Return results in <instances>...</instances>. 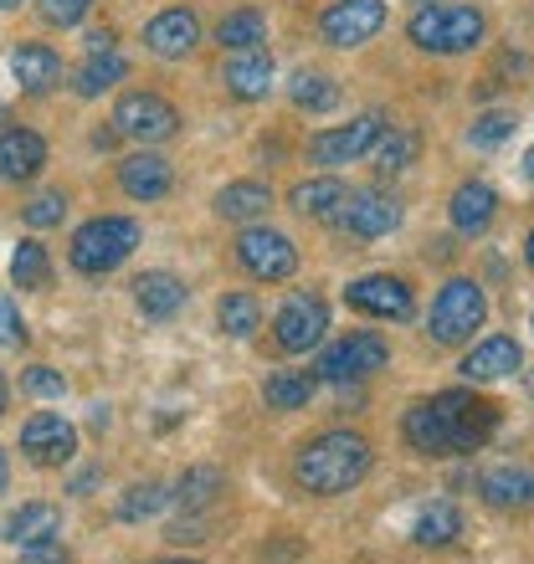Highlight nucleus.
<instances>
[{
	"label": "nucleus",
	"mask_w": 534,
	"mask_h": 564,
	"mask_svg": "<svg viewBox=\"0 0 534 564\" xmlns=\"http://www.w3.org/2000/svg\"><path fill=\"white\" fill-rule=\"evenodd\" d=\"M11 278H15V288H46V282H52V262H46V252L36 241H21V247H15Z\"/></svg>",
	"instance_id": "36"
},
{
	"label": "nucleus",
	"mask_w": 534,
	"mask_h": 564,
	"mask_svg": "<svg viewBox=\"0 0 534 564\" xmlns=\"http://www.w3.org/2000/svg\"><path fill=\"white\" fill-rule=\"evenodd\" d=\"M324 328H329V308L309 293H293L273 318L278 349H288V355H309L313 344H324Z\"/></svg>",
	"instance_id": "11"
},
{
	"label": "nucleus",
	"mask_w": 534,
	"mask_h": 564,
	"mask_svg": "<svg viewBox=\"0 0 534 564\" xmlns=\"http://www.w3.org/2000/svg\"><path fill=\"white\" fill-rule=\"evenodd\" d=\"M15 6H21V0H0V11H15Z\"/></svg>",
	"instance_id": "50"
},
{
	"label": "nucleus",
	"mask_w": 534,
	"mask_h": 564,
	"mask_svg": "<svg viewBox=\"0 0 534 564\" xmlns=\"http://www.w3.org/2000/svg\"><path fill=\"white\" fill-rule=\"evenodd\" d=\"M524 365V349L520 339H509V334H493V339H483L478 349H468L462 355V380H473V386H483V380H504V375H514Z\"/></svg>",
	"instance_id": "16"
},
{
	"label": "nucleus",
	"mask_w": 534,
	"mask_h": 564,
	"mask_svg": "<svg viewBox=\"0 0 534 564\" xmlns=\"http://www.w3.org/2000/svg\"><path fill=\"white\" fill-rule=\"evenodd\" d=\"M530 395H534V370H530Z\"/></svg>",
	"instance_id": "52"
},
{
	"label": "nucleus",
	"mask_w": 534,
	"mask_h": 564,
	"mask_svg": "<svg viewBox=\"0 0 534 564\" xmlns=\"http://www.w3.org/2000/svg\"><path fill=\"white\" fill-rule=\"evenodd\" d=\"M386 359H391V344L381 339V334H371V328H360L350 339L329 344L313 370H319V380H329V386H355V380H371L375 370H386Z\"/></svg>",
	"instance_id": "5"
},
{
	"label": "nucleus",
	"mask_w": 534,
	"mask_h": 564,
	"mask_svg": "<svg viewBox=\"0 0 534 564\" xmlns=\"http://www.w3.org/2000/svg\"><path fill=\"white\" fill-rule=\"evenodd\" d=\"M365 473H371V442L360 431H324L298 446L293 457V482L313 498H340Z\"/></svg>",
	"instance_id": "1"
},
{
	"label": "nucleus",
	"mask_w": 534,
	"mask_h": 564,
	"mask_svg": "<svg viewBox=\"0 0 534 564\" xmlns=\"http://www.w3.org/2000/svg\"><path fill=\"white\" fill-rule=\"evenodd\" d=\"M6 482H11V467H6V452H0V492H6Z\"/></svg>",
	"instance_id": "47"
},
{
	"label": "nucleus",
	"mask_w": 534,
	"mask_h": 564,
	"mask_svg": "<svg viewBox=\"0 0 534 564\" xmlns=\"http://www.w3.org/2000/svg\"><path fill=\"white\" fill-rule=\"evenodd\" d=\"M216 42H222L226 52H257V46L267 42V21H263V11L242 6V11L222 15V26H216Z\"/></svg>",
	"instance_id": "31"
},
{
	"label": "nucleus",
	"mask_w": 534,
	"mask_h": 564,
	"mask_svg": "<svg viewBox=\"0 0 534 564\" xmlns=\"http://www.w3.org/2000/svg\"><path fill=\"white\" fill-rule=\"evenodd\" d=\"M11 73H15V83L26 93H46V88H57L62 83V57L52 52V46H42V42H31V46H21L11 57Z\"/></svg>",
	"instance_id": "25"
},
{
	"label": "nucleus",
	"mask_w": 534,
	"mask_h": 564,
	"mask_svg": "<svg viewBox=\"0 0 534 564\" xmlns=\"http://www.w3.org/2000/svg\"><path fill=\"white\" fill-rule=\"evenodd\" d=\"M288 93H293V108H303V113H329V108H340V88L319 73H298Z\"/></svg>",
	"instance_id": "34"
},
{
	"label": "nucleus",
	"mask_w": 534,
	"mask_h": 564,
	"mask_svg": "<svg viewBox=\"0 0 534 564\" xmlns=\"http://www.w3.org/2000/svg\"><path fill=\"white\" fill-rule=\"evenodd\" d=\"M216 324H222V334H232V339H253L257 328H263V308H257L253 293H226L222 303H216Z\"/></svg>",
	"instance_id": "33"
},
{
	"label": "nucleus",
	"mask_w": 534,
	"mask_h": 564,
	"mask_svg": "<svg viewBox=\"0 0 534 564\" xmlns=\"http://www.w3.org/2000/svg\"><path fill=\"white\" fill-rule=\"evenodd\" d=\"M119 185L134 200H160V195H170V164L160 154H149V149L145 154H129L119 164Z\"/></svg>",
	"instance_id": "20"
},
{
	"label": "nucleus",
	"mask_w": 534,
	"mask_h": 564,
	"mask_svg": "<svg viewBox=\"0 0 534 564\" xmlns=\"http://www.w3.org/2000/svg\"><path fill=\"white\" fill-rule=\"evenodd\" d=\"M226 93L232 98H242V104H257V98H267L273 93V57H263V52H242V57L226 62Z\"/></svg>",
	"instance_id": "24"
},
{
	"label": "nucleus",
	"mask_w": 534,
	"mask_h": 564,
	"mask_svg": "<svg viewBox=\"0 0 534 564\" xmlns=\"http://www.w3.org/2000/svg\"><path fill=\"white\" fill-rule=\"evenodd\" d=\"M226 492V473L222 467H185V477L175 482V503L185 513H201Z\"/></svg>",
	"instance_id": "30"
},
{
	"label": "nucleus",
	"mask_w": 534,
	"mask_h": 564,
	"mask_svg": "<svg viewBox=\"0 0 534 564\" xmlns=\"http://www.w3.org/2000/svg\"><path fill=\"white\" fill-rule=\"evenodd\" d=\"M400 431H406L412 452H421V457H452V452H458L442 411H437V401H416L412 411H406V421H400Z\"/></svg>",
	"instance_id": "18"
},
{
	"label": "nucleus",
	"mask_w": 534,
	"mask_h": 564,
	"mask_svg": "<svg viewBox=\"0 0 534 564\" xmlns=\"http://www.w3.org/2000/svg\"><path fill=\"white\" fill-rule=\"evenodd\" d=\"M21 386H26V395H42V401H52V395H62V375L57 370H46V365H36V370L21 375Z\"/></svg>",
	"instance_id": "41"
},
{
	"label": "nucleus",
	"mask_w": 534,
	"mask_h": 564,
	"mask_svg": "<svg viewBox=\"0 0 534 564\" xmlns=\"http://www.w3.org/2000/svg\"><path fill=\"white\" fill-rule=\"evenodd\" d=\"M416 149H421V139L412 129H391V134H381V149H375V170L381 175H400L416 160Z\"/></svg>",
	"instance_id": "35"
},
{
	"label": "nucleus",
	"mask_w": 534,
	"mask_h": 564,
	"mask_svg": "<svg viewBox=\"0 0 534 564\" xmlns=\"http://www.w3.org/2000/svg\"><path fill=\"white\" fill-rule=\"evenodd\" d=\"M447 216H452V226H458L462 237H483L493 226V216H499V195H493V185H483V180H468V185L452 191Z\"/></svg>",
	"instance_id": "17"
},
{
	"label": "nucleus",
	"mask_w": 534,
	"mask_h": 564,
	"mask_svg": "<svg viewBox=\"0 0 534 564\" xmlns=\"http://www.w3.org/2000/svg\"><path fill=\"white\" fill-rule=\"evenodd\" d=\"M164 503H175V492H164V482H139V488H129V498L119 503V519H129V523L154 519Z\"/></svg>",
	"instance_id": "37"
},
{
	"label": "nucleus",
	"mask_w": 534,
	"mask_h": 564,
	"mask_svg": "<svg viewBox=\"0 0 534 564\" xmlns=\"http://www.w3.org/2000/svg\"><path fill=\"white\" fill-rule=\"evenodd\" d=\"M21 452H26L36 467H62V462H73V452H77V431L62 416L42 411V416H31L26 426H21Z\"/></svg>",
	"instance_id": "14"
},
{
	"label": "nucleus",
	"mask_w": 534,
	"mask_h": 564,
	"mask_svg": "<svg viewBox=\"0 0 534 564\" xmlns=\"http://www.w3.org/2000/svg\"><path fill=\"white\" fill-rule=\"evenodd\" d=\"M344 185L334 175H313V180H298L293 191H288V206L298 210V216H309V221H329V216H340L344 206Z\"/></svg>",
	"instance_id": "22"
},
{
	"label": "nucleus",
	"mask_w": 534,
	"mask_h": 564,
	"mask_svg": "<svg viewBox=\"0 0 534 564\" xmlns=\"http://www.w3.org/2000/svg\"><path fill=\"white\" fill-rule=\"evenodd\" d=\"M237 262L263 282H282L293 278L298 268V247L282 231H273V226H247L237 237Z\"/></svg>",
	"instance_id": "9"
},
{
	"label": "nucleus",
	"mask_w": 534,
	"mask_h": 564,
	"mask_svg": "<svg viewBox=\"0 0 534 564\" xmlns=\"http://www.w3.org/2000/svg\"><path fill=\"white\" fill-rule=\"evenodd\" d=\"M62 216H67V200H62V191H46V195H36V200L26 206V226H36V231L57 226Z\"/></svg>",
	"instance_id": "40"
},
{
	"label": "nucleus",
	"mask_w": 534,
	"mask_h": 564,
	"mask_svg": "<svg viewBox=\"0 0 534 564\" xmlns=\"http://www.w3.org/2000/svg\"><path fill=\"white\" fill-rule=\"evenodd\" d=\"M313 390H319V370H278L267 375L263 401L267 411H298V405L313 401Z\"/></svg>",
	"instance_id": "27"
},
{
	"label": "nucleus",
	"mask_w": 534,
	"mask_h": 564,
	"mask_svg": "<svg viewBox=\"0 0 534 564\" xmlns=\"http://www.w3.org/2000/svg\"><path fill=\"white\" fill-rule=\"evenodd\" d=\"M0 534L11 539V544H42V539L62 534V513L52 503H21L11 519L0 523Z\"/></svg>",
	"instance_id": "26"
},
{
	"label": "nucleus",
	"mask_w": 534,
	"mask_h": 564,
	"mask_svg": "<svg viewBox=\"0 0 534 564\" xmlns=\"http://www.w3.org/2000/svg\"><path fill=\"white\" fill-rule=\"evenodd\" d=\"M195 42H201V21H195V11H185V6H170V11H160L145 26V46L164 62L191 57Z\"/></svg>",
	"instance_id": "15"
},
{
	"label": "nucleus",
	"mask_w": 534,
	"mask_h": 564,
	"mask_svg": "<svg viewBox=\"0 0 534 564\" xmlns=\"http://www.w3.org/2000/svg\"><path fill=\"white\" fill-rule=\"evenodd\" d=\"M344 303L355 313H365V318H412L416 313V297L412 288L400 278H391V272H371V278H360L344 288Z\"/></svg>",
	"instance_id": "12"
},
{
	"label": "nucleus",
	"mask_w": 534,
	"mask_h": 564,
	"mask_svg": "<svg viewBox=\"0 0 534 564\" xmlns=\"http://www.w3.org/2000/svg\"><path fill=\"white\" fill-rule=\"evenodd\" d=\"M483 318H489L483 288H478L473 278H452L442 293H437V303H431L427 334H431V344H468L478 328H483Z\"/></svg>",
	"instance_id": "4"
},
{
	"label": "nucleus",
	"mask_w": 534,
	"mask_h": 564,
	"mask_svg": "<svg viewBox=\"0 0 534 564\" xmlns=\"http://www.w3.org/2000/svg\"><path fill=\"white\" fill-rule=\"evenodd\" d=\"M381 134H386V113H360V119L344 123V129L313 134L309 160L324 164V170H340V164H355L360 154H371V144H381Z\"/></svg>",
	"instance_id": "7"
},
{
	"label": "nucleus",
	"mask_w": 534,
	"mask_h": 564,
	"mask_svg": "<svg viewBox=\"0 0 534 564\" xmlns=\"http://www.w3.org/2000/svg\"><path fill=\"white\" fill-rule=\"evenodd\" d=\"M88 52H114V31H93V36H88Z\"/></svg>",
	"instance_id": "45"
},
{
	"label": "nucleus",
	"mask_w": 534,
	"mask_h": 564,
	"mask_svg": "<svg viewBox=\"0 0 534 564\" xmlns=\"http://www.w3.org/2000/svg\"><path fill=\"white\" fill-rule=\"evenodd\" d=\"M458 534H462V513L452 503L421 508V513H416V523H412V539L421 544V550H447Z\"/></svg>",
	"instance_id": "29"
},
{
	"label": "nucleus",
	"mask_w": 534,
	"mask_h": 564,
	"mask_svg": "<svg viewBox=\"0 0 534 564\" xmlns=\"http://www.w3.org/2000/svg\"><path fill=\"white\" fill-rule=\"evenodd\" d=\"M134 247H139V221H129V216H98V221L77 226L67 257H73V268L83 278H104L119 262H129Z\"/></svg>",
	"instance_id": "3"
},
{
	"label": "nucleus",
	"mask_w": 534,
	"mask_h": 564,
	"mask_svg": "<svg viewBox=\"0 0 534 564\" xmlns=\"http://www.w3.org/2000/svg\"><path fill=\"white\" fill-rule=\"evenodd\" d=\"M524 257H530V268H534V231H530V241H524Z\"/></svg>",
	"instance_id": "49"
},
{
	"label": "nucleus",
	"mask_w": 534,
	"mask_h": 564,
	"mask_svg": "<svg viewBox=\"0 0 534 564\" xmlns=\"http://www.w3.org/2000/svg\"><path fill=\"white\" fill-rule=\"evenodd\" d=\"M114 129L124 139H139V144H160L180 129V113L160 93H124L119 108H114Z\"/></svg>",
	"instance_id": "8"
},
{
	"label": "nucleus",
	"mask_w": 534,
	"mask_h": 564,
	"mask_svg": "<svg viewBox=\"0 0 534 564\" xmlns=\"http://www.w3.org/2000/svg\"><path fill=\"white\" fill-rule=\"evenodd\" d=\"M478 492L499 513H524V508H534V473L530 467H493V473H483Z\"/></svg>",
	"instance_id": "19"
},
{
	"label": "nucleus",
	"mask_w": 534,
	"mask_h": 564,
	"mask_svg": "<svg viewBox=\"0 0 534 564\" xmlns=\"http://www.w3.org/2000/svg\"><path fill=\"white\" fill-rule=\"evenodd\" d=\"M504 139H514V113H483V119L473 123V144L478 149H493V144H504Z\"/></svg>",
	"instance_id": "39"
},
{
	"label": "nucleus",
	"mask_w": 534,
	"mask_h": 564,
	"mask_svg": "<svg viewBox=\"0 0 534 564\" xmlns=\"http://www.w3.org/2000/svg\"><path fill=\"white\" fill-rule=\"evenodd\" d=\"M340 226L344 231H355V237H386V231H396L400 226V206L396 195L386 191H350L340 206Z\"/></svg>",
	"instance_id": "13"
},
{
	"label": "nucleus",
	"mask_w": 534,
	"mask_h": 564,
	"mask_svg": "<svg viewBox=\"0 0 534 564\" xmlns=\"http://www.w3.org/2000/svg\"><path fill=\"white\" fill-rule=\"evenodd\" d=\"M6 405H11V386H6V375H0V416H6Z\"/></svg>",
	"instance_id": "46"
},
{
	"label": "nucleus",
	"mask_w": 534,
	"mask_h": 564,
	"mask_svg": "<svg viewBox=\"0 0 534 564\" xmlns=\"http://www.w3.org/2000/svg\"><path fill=\"white\" fill-rule=\"evenodd\" d=\"M267 206H273V191L257 185V180H237V185H226V191L216 195V216H222V221H242V226L267 216Z\"/></svg>",
	"instance_id": "28"
},
{
	"label": "nucleus",
	"mask_w": 534,
	"mask_h": 564,
	"mask_svg": "<svg viewBox=\"0 0 534 564\" xmlns=\"http://www.w3.org/2000/svg\"><path fill=\"white\" fill-rule=\"evenodd\" d=\"M524 175L534 180V149H530V154H524Z\"/></svg>",
	"instance_id": "48"
},
{
	"label": "nucleus",
	"mask_w": 534,
	"mask_h": 564,
	"mask_svg": "<svg viewBox=\"0 0 534 564\" xmlns=\"http://www.w3.org/2000/svg\"><path fill=\"white\" fill-rule=\"evenodd\" d=\"M437 411H442L458 452H473V446H483L493 431H499V405L473 395V390H442V395H437Z\"/></svg>",
	"instance_id": "6"
},
{
	"label": "nucleus",
	"mask_w": 534,
	"mask_h": 564,
	"mask_svg": "<svg viewBox=\"0 0 534 564\" xmlns=\"http://www.w3.org/2000/svg\"><path fill=\"white\" fill-rule=\"evenodd\" d=\"M164 539H170V544H201V539H206V519H201V513H185V519H175L164 529Z\"/></svg>",
	"instance_id": "42"
},
{
	"label": "nucleus",
	"mask_w": 534,
	"mask_h": 564,
	"mask_svg": "<svg viewBox=\"0 0 534 564\" xmlns=\"http://www.w3.org/2000/svg\"><path fill=\"white\" fill-rule=\"evenodd\" d=\"M0 344H26V324H21V313H15L11 297H0Z\"/></svg>",
	"instance_id": "44"
},
{
	"label": "nucleus",
	"mask_w": 534,
	"mask_h": 564,
	"mask_svg": "<svg viewBox=\"0 0 534 564\" xmlns=\"http://www.w3.org/2000/svg\"><path fill=\"white\" fill-rule=\"evenodd\" d=\"M134 303L145 318H175L185 303V282L175 272H145V278H134Z\"/></svg>",
	"instance_id": "23"
},
{
	"label": "nucleus",
	"mask_w": 534,
	"mask_h": 564,
	"mask_svg": "<svg viewBox=\"0 0 534 564\" xmlns=\"http://www.w3.org/2000/svg\"><path fill=\"white\" fill-rule=\"evenodd\" d=\"M406 36H412L421 52L458 57V52H473V46L483 42V11H473V6H421V11L406 21Z\"/></svg>",
	"instance_id": "2"
},
{
	"label": "nucleus",
	"mask_w": 534,
	"mask_h": 564,
	"mask_svg": "<svg viewBox=\"0 0 534 564\" xmlns=\"http://www.w3.org/2000/svg\"><path fill=\"white\" fill-rule=\"evenodd\" d=\"M93 11V0H36V15L46 26H77Z\"/></svg>",
	"instance_id": "38"
},
{
	"label": "nucleus",
	"mask_w": 534,
	"mask_h": 564,
	"mask_svg": "<svg viewBox=\"0 0 534 564\" xmlns=\"http://www.w3.org/2000/svg\"><path fill=\"white\" fill-rule=\"evenodd\" d=\"M386 26V0H334L324 15H319V31H324L329 46H365L375 31Z\"/></svg>",
	"instance_id": "10"
},
{
	"label": "nucleus",
	"mask_w": 534,
	"mask_h": 564,
	"mask_svg": "<svg viewBox=\"0 0 534 564\" xmlns=\"http://www.w3.org/2000/svg\"><path fill=\"white\" fill-rule=\"evenodd\" d=\"M15 564H67V550L57 539H42V544H21V560Z\"/></svg>",
	"instance_id": "43"
},
{
	"label": "nucleus",
	"mask_w": 534,
	"mask_h": 564,
	"mask_svg": "<svg viewBox=\"0 0 534 564\" xmlns=\"http://www.w3.org/2000/svg\"><path fill=\"white\" fill-rule=\"evenodd\" d=\"M124 73H129V67H124L119 52H88V62L77 67L73 88H77V98H98V93H108L114 83H124Z\"/></svg>",
	"instance_id": "32"
},
{
	"label": "nucleus",
	"mask_w": 534,
	"mask_h": 564,
	"mask_svg": "<svg viewBox=\"0 0 534 564\" xmlns=\"http://www.w3.org/2000/svg\"><path fill=\"white\" fill-rule=\"evenodd\" d=\"M154 564H195V560H154Z\"/></svg>",
	"instance_id": "51"
},
{
	"label": "nucleus",
	"mask_w": 534,
	"mask_h": 564,
	"mask_svg": "<svg viewBox=\"0 0 534 564\" xmlns=\"http://www.w3.org/2000/svg\"><path fill=\"white\" fill-rule=\"evenodd\" d=\"M46 164V144L42 134H31V129H11V134H0V180H31L36 170Z\"/></svg>",
	"instance_id": "21"
}]
</instances>
